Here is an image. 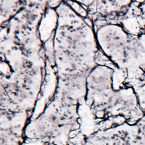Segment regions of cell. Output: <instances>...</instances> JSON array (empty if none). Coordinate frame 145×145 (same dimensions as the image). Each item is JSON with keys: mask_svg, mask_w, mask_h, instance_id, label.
<instances>
[{"mask_svg": "<svg viewBox=\"0 0 145 145\" xmlns=\"http://www.w3.org/2000/svg\"><path fill=\"white\" fill-rule=\"evenodd\" d=\"M53 49L57 85L51 99L78 106L85 100L86 78L97 65L99 47L93 25L64 1L55 10Z\"/></svg>", "mask_w": 145, "mask_h": 145, "instance_id": "6da1fadb", "label": "cell"}, {"mask_svg": "<svg viewBox=\"0 0 145 145\" xmlns=\"http://www.w3.org/2000/svg\"><path fill=\"white\" fill-rule=\"evenodd\" d=\"M115 69L114 67L97 65L86 78L85 103L94 115L99 130L124 123L135 125L145 114L132 86L114 89Z\"/></svg>", "mask_w": 145, "mask_h": 145, "instance_id": "7a4b0ae2", "label": "cell"}, {"mask_svg": "<svg viewBox=\"0 0 145 145\" xmlns=\"http://www.w3.org/2000/svg\"><path fill=\"white\" fill-rule=\"evenodd\" d=\"M99 50L125 76V86L145 85V33L131 34L119 23L94 29Z\"/></svg>", "mask_w": 145, "mask_h": 145, "instance_id": "3957f363", "label": "cell"}, {"mask_svg": "<svg viewBox=\"0 0 145 145\" xmlns=\"http://www.w3.org/2000/svg\"><path fill=\"white\" fill-rule=\"evenodd\" d=\"M132 127L124 123L110 129H101L88 137L83 145H130Z\"/></svg>", "mask_w": 145, "mask_h": 145, "instance_id": "277c9868", "label": "cell"}, {"mask_svg": "<svg viewBox=\"0 0 145 145\" xmlns=\"http://www.w3.org/2000/svg\"><path fill=\"white\" fill-rule=\"evenodd\" d=\"M25 2L22 1H1V23L5 24L7 21H10L23 7H25Z\"/></svg>", "mask_w": 145, "mask_h": 145, "instance_id": "5b68a950", "label": "cell"}, {"mask_svg": "<svg viewBox=\"0 0 145 145\" xmlns=\"http://www.w3.org/2000/svg\"><path fill=\"white\" fill-rule=\"evenodd\" d=\"M64 2L74 11L75 13L77 14L81 18L86 19L88 18L89 12L87 8L81 2H72V1H64Z\"/></svg>", "mask_w": 145, "mask_h": 145, "instance_id": "8992f818", "label": "cell"}, {"mask_svg": "<svg viewBox=\"0 0 145 145\" xmlns=\"http://www.w3.org/2000/svg\"><path fill=\"white\" fill-rule=\"evenodd\" d=\"M138 98V104L143 112L145 113V85L135 89Z\"/></svg>", "mask_w": 145, "mask_h": 145, "instance_id": "52a82bcc", "label": "cell"}]
</instances>
